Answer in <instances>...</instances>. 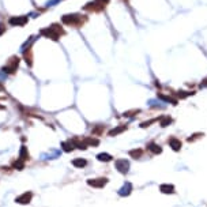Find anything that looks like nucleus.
<instances>
[{
	"mask_svg": "<svg viewBox=\"0 0 207 207\" xmlns=\"http://www.w3.org/2000/svg\"><path fill=\"white\" fill-rule=\"evenodd\" d=\"M127 128H128V125H127V124H120V125H117L116 128H113V130L109 131L108 135H109V136H116V135L124 132V131L127 130Z\"/></svg>",
	"mask_w": 207,
	"mask_h": 207,
	"instance_id": "obj_11",
	"label": "nucleus"
},
{
	"mask_svg": "<svg viewBox=\"0 0 207 207\" xmlns=\"http://www.w3.org/2000/svg\"><path fill=\"white\" fill-rule=\"evenodd\" d=\"M84 143H86V146H98L100 145V140L98 139H96V138H86V139H84Z\"/></svg>",
	"mask_w": 207,
	"mask_h": 207,
	"instance_id": "obj_22",
	"label": "nucleus"
},
{
	"mask_svg": "<svg viewBox=\"0 0 207 207\" xmlns=\"http://www.w3.org/2000/svg\"><path fill=\"white\" fill-rule=\"evenodd\" d=\"M130 155L132 157V158H140V157L143 155V150L142 149H134V150H130Z\"/></svg>",
	"mask_w": 207,
	"mask_h": 207,
	"instance_id": "obj_20",
	"label": "nucleus"
},
{
	"mask_svg": "<svg viewBox=\"0 0 207 207\" xmlns=\"http://www.w3.org/2000/svg\"><path fill=\"white\" fill-rule=\"evenodd\" d=\"M0 90H3V86H2V84H0Z\"/></svg>",
	"mask_w": 207,
	"mask_h": 207,
	"instance_id": "obj_32",
	"label": "nucleus"
},
{
	"mask_svg": "<svg viewBox=\"0 0 207 207\" xmlns=\"http://www.w3.org/2000/svg\"><path fill=\"white\" fill-rule=\"evenodd\" d=\"M0 109H4V106H3V105H0Z\"/></svg>",
	"mask_w": 207,
	"mask_h": 207,
	"instance_id": "obj_31",
	"label": "nucleus"
},
{
	"mask_svg": "<svg viewBox=\"0 0 207 207\" xmlns=\"http://www.w3.org/2000/svg\"><path fill=\"white\" fill-rule=\"evenodd\" d=\"M84 11H89V12H101L105 10V7L101 4H98L97 2H89L86 6L83 7Z\"/></svg>",
	"mask_w": 207,
	"mask_h": 207,
	"instance_id": "obj_7",
	"label": "nucleus"
},
{
	"mask_svg": "<svg viewBox=\"0 0 207 207\" xmlns=\"http://www.w3.org/2000/svg\"><path fill=\"white\" fill-rule=\"evenodd\" d=\"M94 2H97L98 4H101V6H104V7H105V6L109 4V2H111V0H94Z\"/></svg>",
	"mask_w": 207,
	"mask_h": 207,
	"instance_id": "obj_28",
	"label": "nucleus"
},
{
	"mask_svg": "<svg viewBox=\"0 0 207 207\" xmlns=\"http://www.w3.org/2000/svg\"><path fill=\"white\" fill-rule=\"evenodd\" d=\"M146 147H147V150H149V151L153 153V154H161V153H162L161 146L157 145V143H154V142H150Z\"/></svg>",
	"mask_w": 207,
	"mask_h": 207,
	"instance_id": "obj_13",
	"label": "nucleus"
},
{
	"mask_svg": "<svg viewBox=\"0 0 207 207\" xmlns=\"http://www.w3.org/2000/svg\"><path fill=\"white\" fill-rule=\"evenodd\" d=\"M29 22V17L26 15H22V17H11L8 19V25L11 26H25V25Z\"/></svg>",
	"mask_w": 207,
	"mask_h": 207,
	"instance_id": "obj_4",
	"label": "nucleus"
},
{
	"mask_svg": "<svg viewBox=\"0 0 207 207\" xmlns=\"http://www.w3.org/2000/svg\"><path fill=\"white\" fill-rule=\"evenodd\" d=\"M87 22L86 15H80V14H64L61 17V23L65 26H71V27H82L84 23Z\"/></svg>",
	"mask_w": 207,
	"mask_h": 207,
	"instance_id": "obj_2",
	"label": "nucleus"
},
{
	"mask_svg": "<svg viewBox=\"0 0 207 207\" xmlns=\"http://www.w3.org/2000/svg\"><path fill=\"white\" fill-rule=\"evenodd\" d=\"M23 60L26 61V64L31 67L33 65V51H31V46H27V49H25L23 52Z\"/></svg>",
	"mask_w": 207,
	"mask_h": 207,
	"instance_id": "obj_10",
	"label": "nucleus"
},
{
	"mask_svg": "<svg viewBox=\"0 0 207 207\" xmlns=\"http://www.w3.org/2000/svg\"><path fill=\"white\" fill-rule=\"evenodd\" d=\"M159 191L162 193H174V187L172 184H162L159 187Z\"/></svg>",
	"mask_w": 207,
	"mask_h": 207,
	"instance_id": "obj_15",
	"label": "nucleus"
},
{
	"mask_svg": "<svg viewBox=\"0 0 207 207\" xmlns=\"http://www.w3.org/2000/svg\"><path fill=\"white\" fill-rule=\"evenodd\" d=\"M168 143H169V146L172 147V149L174 150V151H180L181 150V140L180 139H177V138H174V136H172V138H169L168 139Z\"/></svg>",
	"mask_w": 207,
	"mask_h": 207,
	"instance_id": "obj_9",
	"label": "nucleus"
},
{
	"mask_svg": "<svg viewBox=\"0 0 207 207\" xmlns=\"http://www.w3.org/2000/svg\"><path fill=\"white\" fill-rule=\"evenodd\" d=\"M61 147H63V150H64V151H67V153H70V151H72L74 150V143H72V140H67V142H63L61 143Z\"/></svg>",
	"mask_w": 207,
	"mask_h": 207,
	"instance_id": "obj_19",
	"label": "nucleus"
},
{
	"mask_svg": "<svg viewBox=\"0 0 207 207\" xmlns=\"http://www.w3.org/2000/svg\"><path fill=\"white\" fill-rule=\"evenodd\" d=\"M157 96H158V98H161L162 101H165V102H172L173 105H176L177 104V100H173L172 97H169V96H164V94H161V93H158Z\"/></svg>",
	"mask_w": 207,
	"mask_h": 207,
	"instance_id": "obj_21",
	"label": "nucleus"
},
{
	"mask_svg": "<svg viewBox=\"0 0 207 207\" xmlns=\"http://www.w3.org/2000/svg\"><path fill=\"white\" fill-rule=\"evenodd\" d=\"M104 131H105V125H101V124H100V125H96V127L93 128V130H92V134L98 136V135H101Z\"/></svg>",
	"mask_w": 207,
	"mask_h": 207,
	"instance_id": "obj_24",
	"label": "nucleus"
},
{
	"mask_svg": "<svg viewBox=\"0 0 207 207\" xmlns=\"http://www.w3.org/2000/svg\"><path fill=\"white\" fill-rule=\"evenodd\" d=\"M158 121H159V125H161V127H168V125L172 123V117L170 116H161Z\"/></svg>",
	"mask_w": 207,
	"mask_h": 207,
	"instance_id": "obj_18",
	"label": "nucleus"
},
{
	"mask_svg": "<svg viewBox=\"0 0 207 207\" xmlns=\"http://www.w3.org/2000/svg\"><path fill=\"white\" fill-rule=\"evenodd\" d=\"M40 34L44 36L45 38H51L53 41H59L60 37L65 36V30L63 29V26L60 23H52L51 26L44 27L40 30Z\"/></svg>",
	"mask_w": 207,
	"mask_h": 207,
	"instance_id": "obj_1",
	"label": "nucleus"
},
{
	"mask_svg": "<svg viewBox=\"0 0 207 207\" xmlns=\"http://www.w3.org/2000/svg\"><path fill=\"white\" fill-rule=\"evenodd\" d=\"M97 159L101 162H109L113 159V157H112L111 154H108V153H101V154L97 155Z\"/></svg>",
	"mask_w": 207,
	"mask_h": 207,
	"instance_id": "obj_17",
	"label": "nucleus"
},
{
	"mask_svg": "<svg viewBox=\"0 0 207 207\" xmlns=\"http://www.w3.org/2000/svg\"><path fill=\"white\" fill-rule=\"evenodd\" d=\"M159 119L158 117H155V119H150V120H147V121H143V123H140V127L142 128H146V127H150L151 124H154V123H157Z\"/></svg>",
	"mask_w": 207,
	"mask_h": 207,
	"instance_id": "obj_25",
	"label": "nucleus"
},
{
	"mask_svg": "<svg viewBox=\"0 0 207 207\" xmlns=\"http://www.w3.org/2000/svg\"><path fill=\"white\" fill-rule=\"evenodd\" d=\"M12 168L18 169V170H22V169H25V161H22V159H15L14 162H12Z\"/></svg>",
	"mask_w": 207,
	"mask_h": 207,
	"instance_id": "obj_23",
	"label": "nucleus"
},
{
	"mask_svg": "<svg viewBox=\"0 0 207 207\" xmlns=\"http://www.w3.org/2000/svg\"><path fill=\"white\" fill-rule=\"evenodd\" d=\"M72 165L75 166V168H84V166L87 165V161L84 158H75L74 161H72Z\"/></svg>",
	"mask_w": 207,
	"mask_h": 207,
	"instance_id": "obj_16",
	"label": "nucleus"
},
{
	"mask_svg": "<svg viewBox=\"0 0 207 207\" xmlns=\"http://www.w3.org/2000/svg\"><path fill=\"white\" fill-rule=\"evenodd\" d=\"M138 113H140V109H131V111L124 112L123 116H124V117H132V116L138 115Z\"/></svg>",
	"mask_w": 207,
	"mask_h": 207,
	"instance_id": "obj_26",
	"label": "nucleus"
},
{
	"mask_svg": "<svg viewBox=\"0 0 207 207\" xmlns=\"http://www.w3.org/2000/svg\"><path fill=\"white\" fill-rule=\"evenodd\" d=\"M31 199H33V193L29 191V192H25V193H22V195H19L15 199V202L19 203V205H29L31 202Z\"/></svg>",
	"mask_w": 207,
	"mask_h": 207,
	"instance_id": "obj_8",
	"label": "nucleus"
},
{
	"mask_svg": "<svg viewBox=\"0 0 207 207\" xmlns=\"http://www.w3.org/2000/svg\"><path fill=\"white\" fill-rule=\"evenodd\" d=\"M205 86H207V78H206V79H203L202 84H200V87H205Z\"/></svg>",
	"mask_w": 207,
	"mask_h": 207,
	"instance_id": "obj_30",
	"label": "nucleus"
},
{
	"mask_svg": "<svg viewBox=\"0 0 207 207\" xmlns=\"http://www.w3.org/2000/svg\"><path fill=\"white\" fill-rule=\"evenodd\" d=\"M87 184L93 188H104L106 184H108V178H105V177L90 178V180H87Z\"/></svg>",
	"mask_w": 207,
	"mask_h": 207,
	"instance_id": "obj_6",
	"label": "nucleus"
},
{
	"mask_svg": "<svg viewBox=\"0 0 207 207\" xmlns=\"http://www.w3.org/2000/svg\"><path fill=\"white\" fill-rule=\"evenodd\" d=\"M19 63H21V59L18 57V56H11L10 59H8V61L6 63V65H3L2 71L4 74H15L18 70V67H19Z\"/></svg>",
	"mask_w": 207,
	"mask_h": 207,
	"instance_id": "obj_3",
	"label": "nucleus"
},
{
	"mask_svg": "<svg viewBox=\"0 0 207 207\" xmlns=\"http://www.w3.org/2000/svg\"><path fill=\"white\" fill-rule=\"evenodd\" d=\"M115 166H116V169H117L120 173H128V169H130V162L127 161V159H124V158H120V159H116V162H115Z\"/></svg>",
	"mask_w": 207,
	"mask_h": 207,
	"instance_id": "obj_5",
	"label": "nucleus"
},
{
	"mask_svg": "<svg viewBox=\"0 0 207 207\" xmlns=\"http://www.w3.org/2000/svg\"><path fill=\"white\" fill-rule=\"evenodd\" d=\"M6 30H7L6 25H4V23H0V36H2L3 33H6Z\"/></svg>",
	"mask_w": 207,
	"mask_h": 207,
	"instance_id": "obj_29",
	"label": "nucleus"
},
{
	"mask_svg": "<svg viewBox=\"0 0 207 207\" xmlns=\"http://www.w3.org/2000/svg\"><path fill=\"white\" fill-rule=\"evenodd\" d=\"M131 191H132V184H131V183H125L124 186L119 189V195H120V196H128L131 193Z\"/></svg>",
	"mask_w": 207,
	"mask_h": 207,
	"instance_id": "obj_12",
	"label": "nucleus"
},
{
	"mask_svg": "<svg viewBox=\"0 0 207 207\" xmlns=\"http://www.w3.org/2000/svg\"><path fill=\"white\" fill-rule=\"evenodd\" d=\"M202 136H203V134H202V132H197V134H193L192 136H189L187 140L191 143V142H195L196 139H200V138H202Z\"/></svg>",
	"mask_w": 207,
	"mask_h": 207,
	"instance_id": "obj_27",
	"label": "nucleus"
},
{
	"mask_svg": "<svg viewBox=\"0 0 207 207\" xmlns=\"http://www.w3.org/2000/svg\"><path fill=\"white\" fill-rule=\"evenodd\" d=\"M19 159L22 161H29L30 159V154L29 151H27V147L26 146H22L21 150H19Z\"/></svg>",
	"mask_w": 207,
	"mask_h": 207,
	"instance_id": "obj_14",
	"label": "nucleus"
}]
</instances>
